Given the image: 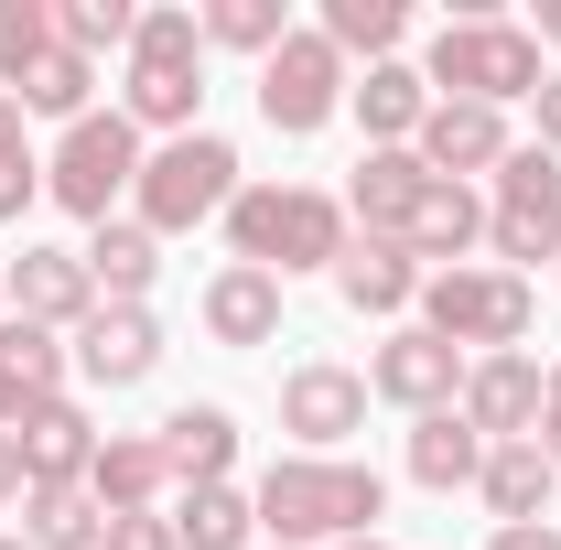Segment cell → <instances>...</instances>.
<instances>
[{
	"mask_svg": "<svg viewBox=\"0 0 561 550\" xmlns=\"http://www.w3.org/2000/svg\"><path fill=\"white\" fill-rule=\"evenodd\" d=\"M421 195H432V162H421V151H367V162H356V184H346L356 238H411Z\"/></svg>",
	"mask_w": 561,
	"mask_h": 550,
	"instance_id": "cell-18",
	"label": "cell"
},
{
	"mask_svg": "<svg viewBox=\"0 0 561 550\" xmlns=\"http://www.w3.org/2000/svg\"><path fill=\"white\" fill-rule=\"evenodd\" d=\"M140 162H151V140H140L119 108H87V119H76V130L44 151V195H55L76 227H108V216L130 206Z\"/></svg>",
	"mask_w": 561,
	"mask_h": 550,
	"instance_id": "cell-6",
	"label": "cell"
},
{
	"mask_svg": "<svg viewBox=\"0 0 561 550\" xmlns=\"http://www.w3.org/2000/svg\"><path fill=\"white\" fill-rule=\"evenodd\" d=\"M486 249H496V271H518V280H529V260H561V162L540 140H518L486 173Z\"/></svg>",
	"mask_w": 561,
	"mask_h": 550,
	"instance_id": "cell-8",
	"label": "cell"
},
{
	"mask_svg": "<svg viewBox=\"0 0 561 550\" xmlns=\"http://www.w3.org/2000/svg\"><path fill=\"white\" fill-rule=\"evenodd\" d=\"M421 260L400 249V238H346V260H335V291H346V313H421Z\"/></svg>",
	"mask_w": 561,
	"mask_h": 550,
	"instance_id": "cell-19",
	"label": "cell"
},
{
	"mask_svg": "<svg viewBox=\"0 0 561 550\" xmlns=\"http://www.w3.org/2000/svg\"><path fill=\"white\" fill-rule=\"evenodd\" d=\"M529 33H540V44H561V0H540V11H529Z\"/></svg>",
	"mask_w": 561,
	"mask_h": 550,
	"instance_id": "cell-41",
	"label": "cell"
},
{
	"mask_svg": "<svg viewBox=\"0 0 561 550\" xmlns=\"http://www.w3.org/2000/svg\"><path fill=\"white\" fill-rule=\"evenodd\" d=\"M0 291H11V313L44 324V335H76V324L98 313V280H87L76 249H22V260L0 271Z\"/></svg>",
	"mask_w": 561,
	"mask_h": 550,
	"instance_id": "cell-15",
	"label": "cell"
},
{
	"mask_svg": "<svg viewBox=\"0 0 561 550\" xmlns=\"http://www.w3.org/2000/svg\"><path fill=\"white\" fill-rule=\"evenodd\" d=\"M335 108H346V55H335L313 22H291V44L260 66V119H271L280 140H313Z\"/></svg>",
	"mask_w": 561,
	"mask_h": 550,
	"instance_id": "cell-9",
	"label": "cell"
},
{
	"mask_svg": "<svg viewBox=\"0 0 561 550\" xmlns=\"http://www.w3.org/2000/svg\"><path fill=\"white\" fill-rule=\"evenodd\" d=\"M421 162L443 173V184H476V173H496L518 140H507V108H476V98H432V119H421L411 140Z\"/></svg>",
	"mask_w": 561,
	"mask_h": 550,
	"instance_id": "cell-14",
	"label": "cell"
},
{
	"mask_svg": "<svg viewBox=\"0 0 561 550\" xmlns=\"http://www.w3.org/2000/svg\"><path fill=\"white\" fill-rule=\"evenodd\" d=\"M486 475V432L465 411H432L411 421V485H432V496H454V485H476Z\"/></svg>",
	"mask_w": 561,
	"mask_h": 550,
	"instance_id": "cell-28",
	"label": "cell"
},
{
	"mask_svg": "<svg viewBox=\"0 0 561 550\" xmlns=\"http://www.w3.org/2000/svg\"><path fill=\"white\" fill-rule=\"evenodd\" d=\"M22 540L33 550H98L108 540V507H98L87 485H33V496H22Z\"/></svg>",
	"mask_w": 561,
	"mask_h": 550,
	"instance_id": "cell-29",
	"label": "cell"
},
{
	"mask_svg": "<svg viewBox=\"0 0 561 550\" xmlns=\"http://www.w3.org/2000/svg\"><path fill=\"white\" fill-rule=\"evenodd\" d=\"M227 206H238V151L216 130L162 140V151L140 162V184H130V216L151 238H184V227H206V216H227Z\"/></svg>",
	"mask_w": 561,
	"mask_h": 550,
	"instance_id": "cell-7",
	"label": "cell"
},
{
	"mask_svg": "<svg viewBox=\"0 0 561 550\" xmlns=\"http://www.w3.org/2000/svg\"><path fill=\"white\" fill-rule=\"evenodd\" d=\"M335 550H389V540H335Z\"/></svg>",
	"mask_w": 561,
	"mask_h": 550,
	"instance_id": "cell-42",
	"label": "cell"
},
{
	"mask_svg": "<svg viewBox=\"0 0 561 550\" xmlns=\"http://www.w3.org/2000/svg\"><path fill=\"white\" fill-rule=\"evenodd\" d=\"M98 550H173V518L162 507H140V518H108V540Z\"/></svg>",
	"mask_w": 561,
	"mask_h": 550,
	"instance_id": "cell-36",
	"label": "cell"
},
{
	"mask_svg": "<svg viewBox=\"0 0 561 550\" xmlns=\"http://www.w3.org/2000/svg\"><path fill=\"white\" fill-rule=\"evenodd\" d=\"M540 454L561 465V356H551V389H540Z\"/></svg>",
	"mask_w": 561,
	"mask_h": 550,
	"instance_id": "cell-39",
	"label": "cell"
},
{
	"mask_svg": "<svg viewBox=\"0 0 561 550\" xmlns=\"http://www.w3.org/2000/svg\"><path fill=\"white\" fill-rule=\"evenodd\" d=\"M0 324H11V291H0Z\"/></svg>",
	"mask_w": 561,
	"mask_h": 550,
	"instance_id": "cell-43",
	"label": "cell"
},
{
	"mask_svg": "<svg viewBox=\"0 0 561 550\" xmlns=\"http://www.w3.org/2000/svg\"><path fill=\"white\" fill-rule=\"evenodd\" d=\"M411 324H432V335L465 345V356H507V345H529V324H540V291H529L518 271H496V260H465V271L421 280Z\"/></svg>",
	"mask_w": 561,
	"mask_h": 550,
	"instance_id": "cell-5",
	"label": "cell"
},
{
	"mask_svg": "<svg viewBox=\"0 0 561 550\" xmlns=\"http://www.w3.org/2000/svg\"><path fill=\"white\" fill-rule=\"evenodd\" d=\"M66 335H44V324H0V432H22V421L44 411V400H66Z\"/></svg>",
	"mask_w": 561,
	"mask_h": 550,
	"instance_id": "cell-17",
	"label": "cell"
},
{
	"mask_svg": "<svg viewBox=\"0 0 561 550\" xmlns=\"http://www.w3.org/2000/svg\"><path fill=\"white\" fill-rule=\"evenodd\" d=\"M249 507H260L271 550H335V540H378L389 475L356 465V454H280L271 475L249 485Z\"/></svg>",
	"mask_w": 561,
	"mask_h": 550,
	"instance_id": "cell-1",
	"label": "cell"
},
{
	"mask_svg": "<svg viewBox=\"0 0 561 550\" xmlns=\"http://www.w3.org/2000/svg\"><path fill=\"white\" fill-rule=\"evenodd\" d=\"M11 443H22V475L33 485H87V465H98V421L76 411V400H44Z\"/></svg>",
	"mask_w": 561,
	"mask_h": 550,
	"instance_id": "cell-25",
	"label": "cell"
},
{
	"mask_svg": "<svg viewBox=\"0 0 561 550\" xmlns=\"http://www.w3.org/2000/svg\"><path fill=\"white\" fill-rule=\"evenodd\" d=\"M280 291H291V280L227 260V271L206 280V335H216V345H271V335H280Z\"/></svg>",
	"mask_w": 561,
	"mask_h": 550,
	"instance_id": "cell-26",
	"label": "cell"
},
{
	"mask_svg": "<svg viewBox=\"0 0 561 550\" xmlns=\"http://www.w3.org/2000/svg\"><path fill=\"white\" fill-rule=\"evenodd\" d=\"M130 33H140L130 0H55V44L87 55V66H98V55H130Z\"/></svg>",
	"mask_w": 561,
	"mask_h": 550,
	"instance_id": "cell-34",
	"label": "cell"
},
{
	"mask_svg": "<svg viewBox=\"0 0 561 550\" xmlns=\"http://www.w3.org/2000/svg\"><path fill=\"white\" fill-rule=\"evenodd\" d=\"M173 550H260V507H249V485H173Z\"/></svg>",
	"mask_w": 561,
	"mask_h": 550,
	"instance_id": "cell-23",
	"label": "cell"
},
{
	"mask_svg": "<svg viewBox=\"0 0 561 550\" xmlns=\"http://www.w3.org/2000/svg\"><path fill=\"white\" fill-rule=\"evenodd\" d=\"M44 55H55V0H0V87H22Z\"/></svg>",
	"mask_w": 561,
	"mask_h": 550,
	"instance_id": "cell-35",
	"label": "cell"
},
{
	"mask_svg": "<svg viewBox=\"0 0 561 550\" xmlns=\"http://www.w3.org/2000/svg\"><path fill=\"white\" fill-rule=\"evenodd\" d=\"M260 550H271V540H260Z\"/></svg>",
	"mask_w": 561,
	"mask_h": 550,
	"instance_id": "cell-45",
	"label": "cell"
},
{
	"mask_svg": "<svg viewBox=\"0 0 561 550\" xmlns=\"http://www.w3.org/2000/svg\"><path fill=\"white\" fill-rule=\"evenodd\" d=\"M313 33H324V44H335V55H367V66H389V55H400V33H411V0H324V22H313Z\"/></svg>",
	"mask_w": 561,
	"mask_h": 550,
	"instance_id": "cell-30",
	"label": "cell"
},
{
	"mask_svg": "<svg viewBox=\"0 0 561 550\" xmlns=\"http://www.w3.org/2000/svg\"><path fill=\"white\" fill-rule=\"evenodd\" d=\"M87 280H98V302H151V280H162V238L140 227V216H108V227H87Z\"/></svg>",
	"mask_w": 561,
	"mask_h": 550,
	"instance_id": "cell-22",
	"label": "cell"
},
{
	"mask_svg": "<svg viewBox=\"0 0 561 550\" xmlns=\"http://www.w3.org/2000/svg\"><path fill=\"white\" fill-rule=\"evenodd\" d=\"M0 550H33V540H0Z\"/></svg>",
	"mask_w": 561,
	"mask_h": 550,
	"instance_id": "cell-44",
	"label": "cell"
},
{
	"mask_svg": "<svg viewBox=\"0 0 561 550\" xmlns=\"http://www.w3.org/2000/svg\"><path fill=\"white\" fill-rule=\"evenodd\" d=\"M529 119H540V151L561 162V76H540V98H529Z\"/></svg>",
	"mask_w": 561,
	"mask_h": 550,
	"instance_id": "cell-37",
	"label": "cell"
},
{
	"mask_svg": "<svg viewBox=\"0 0 561 550\" xmlns=\"http://www.w3.org/2000/svg\"><path fill=\"white\" fill-rule=\"evenodd\" d=\"M540 389H551V367L529 345H507V356H476L465 367V400L454 411L476 421L486 443H540Z\"/></svg>",
	"mask_w": 561,
	"mask_h": 550,
	"instance_id": "cell-12",
	"label": "cell"
},
{
	"mask_svg": "<svg viewBox=\"0 0 561 550\" xmlns=\"http://www.w3.org/2000/svg\"><path fill=\"white\" fill-rule=\"evenodd\" d=\"M87 496H98L108 518H140V507H162V496H173V465H162V443H151V432H98Z\"/></svg>",
	"mask_w": 561,
	"mask_h": 550,
	"instance_id": "cell-20",
	"label": "cell"
},
{
	"mask_svg": "<svg viewBox=\"0 0 561 550\" xmlns=\"http://www.w3.org/2000/svg\"><path fill=\"white\" fill-rule=\"evenodd\" d=\"M400 249H411L421 271H465V260L486 249V195L432 173V195H421V216H411V238H400Z\"/></svg>",
	"mask_w": 561,
	"mask_h": 550,
	"instance_id": "cell-21",
	"label": "cell"
},
{
	"mask_svg": "<svg viewBox=\"0 0 561 550\" xmlns=\"http://www.w3.org/2000/svg\"><path fill=\"white\" fill-rule=\"evenodd\" d=\"M195 22H206V55H260L271 66L291 44V0H206Z\"/></svg>",
	"mask_w": 561,
	"mask_h": 550,
	"instance_id": "cell-31",
	"label": "cell"
},
{
	"mask_svg": "<svg viewBox=\"0 0 561 550\" xmlns=\"http://www.w3.org/2000/svg\"><path fill=\"white\" fill-rule=\"evenodd\" d=\"M346 206L324 195V184H238V206H227V249L249 260V271L271 280H302V271H335L346 260Z\"/></svg>",
	"mask_w": 561,
	"mask_h": 550,
	"instance_id": "cell-2",
	"label": "cell"
},
{
	"mask_svg": "<svg viewBox=\"0 0 561 550\" xmlns=\"http://www.w3.org/2000/svg\"><path fill=\"white\" fill-rule=\"evenodd\" d=\"M11 98H22V119H87V108H98V66H87V55H66V44H55V55H44V66L22 76V87H11Z\"/></svg>",
	"mask_w": 561,
	"mask_h": 550,
	"instance_id": "cell-32",
	"label": "cell"
},
{
	"mask_svg": "<svg viewBox=\"0 0 561 550\" xmlns=\"http://www.w3.org/2000/svg\"><path fill=\"white\" fill-rule=\"evenodd\" d=\"M346 108H356V130H367V151H411L421 119H432V87H421L411 55H389V66L346 76Z\"/></svg>",
	"mask_w": 561,
	"mask_h": 550,
	"instance_id": "cell-16",
	"label": "cell"
},
{
	"mask_svg": "<svg viewBox=\"0 0 561 550\" xmlns=\"http://www.w3.org/2000/svg\"><path fill=\"white\" fill-rule=\"evenodd\" d=\"M162 465H173V485H227V465H238V411H216V400H195V411H173L162 432Z\"/></svg>",
	"mask_w": 561,
	"mask_h": 550,
	"instance_id": "cell-27",
	"label": "cell"
},
{
	"mask_svg": "<svg viewBox=\"0 0 561 550\" xmlns=\"http://www.w3.org/2000/svg\"><path fill=\"white\" fill-rule=\"evenodd\" d=\"M540 33L529 22H496V11H454L432 44H421V87L432 98H476V108H518L540 98Z\"/></svg>",
	"mask_w": 561,
	"mask_h": 550,
	"instance_id": "cell-3",
	"label": "cell"
},
{
	"mask_svg": "<svg viewBox=\"0 0 561 550\" xmlns=\"http://www.w3.org/2000/svg\"><path fill=\"white\" fill-rule=\"evenodd\" d=\"M280 432H291L302 454H346L356 432H367V378L335 367V356H302V367L280 378Z\"/></svg>",
	"mask_w": 561,
	"mask_h": 550,
	"instance_id": "cell-11",
	"label": "cell"
},
{
	"mask_svg": "<svg viewBox=\"0 0 561 550\" xmlns=\"http://www.w3.org/2000/svg\"><path fill=\"white\" fill-rule=\"evenodd\" d=\"M195 108H206V22L195 11H140L130 55H119V119L184 140Z\"/></svg>",
	"mask_w": 561,
	"mask_h": 550,
	"instance_id": "cell-4",
	"label": "cell"
},
{
	"mask_svg": "<svg viewBox=\"0 0 561 550\" xmlns=\"http://www.w3.org/2000/svg\"><path fill=\"white\" fill-rule=\"evenodd\" d=\"M44 195V151H33V119H22V98L0 87V227H22V206Z\"/></svg>",
	"mask_w": 561,
	"mask_h": 550,
	"instance_id": "cell-33",
	"label": "cell"
},
{
	"mask_svg": "<svg viewBox=\"0 0 561 550\" xmlns=\"http://www.w3.org/2000/svg\"><path fill=\"white\" fill-rule=\"evenodd\" d=\"M22 496H33V475H22V443L0 432V507H22Z\"/></svg>",
	"mask_w": 561,
	"mask_h": 550,
	"instance_id": "cell-40",
	"label": "cell"
},
{
	"mask_svg": "<svg viewBox=\"0 0 561 550\" xmlns=\"http://www.w3.org/2000/svg\"><path fill=\"white\" fill-rule=\"evenodd\" d=\"M465 345H443L432 324H389V345L367 356V400H389V411H411V421H432V411H454L465 400Z\"/></svg>",
	"mask_w": 561,
	"mask_h": 550,
	"instance_id": "cell-10",
	"label": "cell"
},
{
	"mask_svg": "<svg viewBox=\"0 0 561 550\" xmlns=\"http://www.w3.org/2000/svg\"><path fill=\"white\" fill-rule=\"evenodd\" d=\"M76 378L87 389H140L151 367H162V324H151V302H98L87 324H76Z\"/></svg>",
	"mask_w": 561,
	"mask_h": 550,
	"instance_id": "cell-13",
	"label": "cell"
},
{
	"mask_svg": "<svg viewBox=\"0 0 561 550\" xmlns=\"http://www.w3.org/2000/svg\"><path fill=\"white\" fill-rule=\"evenodd\" d=\"M551 485H561V465L540 454V443H486V475H476V496H486L496 529H529V518H551Z\"/></svg>",
	"mask_w": 561,
	"mask_h": 550,
	"instance_id": "cell-24",
	"label": "cell"
},
{
	"mask_svg": "<svg viewBox=\"0 0 561 550\" xmlns=\"http://www.w3.org/2000/svg\"><path fill=\"white\" fill-rule=\"evenodd\" d=\"M486 550H561L551 518H529V529H486Z\"/></svg>",
	"mask_w": 561,
	"mask_h": 550,
	"instance_id": "cell-38",
	"label": "cell"
}]
</instances>
